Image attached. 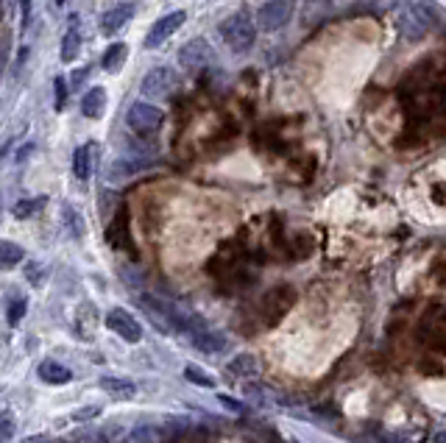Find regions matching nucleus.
I'll return each mask as SVG.
<instances>
[{"instance_id":"1","label":"nucleus","mask_w":446,"mask_h":443,"mask_svg":"<svg viewBox=\"0 0 446 443\" xmlns=\"http://www.w3.org/2000/svg\"><path fill=\"white\" fill-rule=\"evenodd\" d=\"M220 37L235 53H246V50H251L254 39H257V26L249 12H235L220 23Z\"/></svg>"},{"instance_id":"2","label":"nucleus","mask_w":446,"mask_h":443,"mask_svg":"<svg viewBox=\"0 0 446 443\" xmlns=\"http://www.w3.org/2000/svg\"><path fill=\"white\" fill-rule=\"evenodd\" d=\"M165 123V115L151 104H131L126 112V126L139 137H154Z\"/></svg>"},{"instance_id":"3","label":"nucleus","mask_w":446,"mask_h":443,"mask_svg":"<svg viewBox=\"0 0 446 443\" xmlns=\"http://www.w3.org/2000/svg\"><path fill=\"white\" fill-rule=\"evenodd\" d=\"M212 61H215V50H212V45H209L206 39H201V37H195V39H190V42H184V45L179 48V67L187 70V72H201V70L209 67Z\"/></svg>"},{"instance_id":"4","label":"nucleus","mask_w":446,"mask_h":443,"mask_svg":"<svg viewBox=\"0 0 446 443\" xmlns=\"http://www.w3.org/2000/svg\"><path fill=\"white\" fill-rule=\"evenodd\" d=\"M179 76L173 67H154L148 76L142 79V95L145 98H171V92L176 90Z\"/></svg>"},{"instance_id":"5","label":"nucleus","mask_w":446,"mask_h":443,"mask_svg":"<svg viewBox=\"0 0 446 443\" xmlns=\"http://www.w3.org/2000/svg\"><path fill=\"white\" fill-rule=\"evenodd\" d=\"M293 6H295L293 0H268V3H262L260 12H257L260 28H265V31H279V28H284L287 20L293 17Z\"/></svg>"},{"instance_id":"6","label":"nucleus","mask_w":446,"mask_h":443,"mask_svg":"<svg viewBox=\"0 0 446 443\" xmlns=\"http://www.w3.org/2000/svg\"><path fill=\"white\" fill-rule=\"evenodd\" d=\"M106 329L115 332L117 337H123L126 343H139V340H142V326H139V321H137L131 313H126L123 307H115V310L106 313Z\"/></svg>"},{"instance_id":"7","label":"nucleus","mask_w":446,"mask_h":443,"mask_svg":"<svg viewBox=\"0 0 446 443\" xmlns=\"http://www.w3.org/2000/svg\"><path fill=\"white\" fill-rule=\"evenodd\" d=\"M184 20H187L184 12H173V14L162 17V20H157V23L151 26V31L145 34V48H159L168 37H173V34L184 26Z\"/></svg>"},{"instance_id":"8","label":"nucleus","mask_w":446,"mask_h":443,"mask_svg":"<svg viewBox=\"0 0 446 443\" xmlns=\"http://www.w3.org/2000/svg\"><path fill=\"white\" fill-rule=\"evenodd\" d=\"M98 154H101V148L95 142L76 148V154H72V173H76L79 181H90V176L95 173V165H98Z\"/></svg>"},{"instance_id":"9","label":"nucleus","mask_w":446,"mask_h":443,"mask_svg":"<svg viewBox=\"0 0 446 443\" xmlns=\"http://www.w3.org/2000/svg\"><path fill=\"white\" fill-rule=\"evenodd\" d=\"M134 12H137V6H134V3H117V6H112V9L101 17V31H104L106 37H112V34L123 31V26L134 17Z\"/></svg>"},{"instance_id":"10","label":"nucleus","mask_w":446,"mask_h":443,"mask_svg":"<svg viewBox=\"0 0 446 443\" xmlns=\"http://www.w3.org/2000/svg\"><path fill=\"white\" fill-rule=\"evenodd\" d=\"M37 374H39V380L45 382V385H67L70 380H72V371L67 365H61V362H56V360H42L39 365H37Z\"/></svg>"},{"instance_id":"11","label":"nucleus","mask_w":446,"mask_h":443,"mask_svg":"<svg viewBox=\"0 0 446 443\" xmlns=\"http://www.w3.org/2000/svg\"><path fill=\"white\" fill-rule=\"evenodd\" d=\"M187 337L193 340V346H198V348H201V351H206V354H217V351L226 348V340H223L215 329H209L206 324H204V326H198L195 332H190Z\"/></svg>"},{"instance_id":"12","label":"nucleus","mask_w":446,"mask_h":443,"mask_svg":"<svg viewBox=\"0 0 446 443\" xmlns=\"http://www.w3.org/2000/svg\"><path fill=\"white\" fill-rule=\"evenodd\" d=\"M104 109H106V90H104V87L87 90V95L81 98V112H84V117L101 120V117H104Z\"/></svg>"},{"instance_id":"13","label":"nucleus","mask_w":446,"mask_h":443,"mask_svg":"<svg viewBox=\"0 0 446 443\" xmlns=\"http://www.w3.org/2000/svg\"><path fill=\"white\" fill-rule=\"evenodd\" d=\"M98 385L112 399H134V393H137V385L131 380H123V377H101Z\"/></svg>"},{"instance_id":"14","label":"nucleus","mask_w":446,"mask_h":443,"mask_svg":"<svg viewBox=\"0 0 446 443\" xmlns=\"http://www.w3.org/2000/svg\"><path fill=\"white\" fill-rule=\"evenodd\" d=\"M79 53H81V31H79V23L72 20L67 34H64V39H61V53L59 56H61L64 64H70V61L79 59Z\"/></svg>"},{"instance_id":"15","label":"nucleus","mask_w":446,"mask_h":443,"mask_svg":"<svg viewBox=\"0 0 446 443\" xmlns=\"http://www.w3.org/2000/svg\"><path fill=\"white\" fill-rule=\"evenodd\" d=\"M26 313H28V299L26 295L23 293H9V299H6V324L20 326Z\"/></svg>"},{"instance_id":"16","label":"nucleus","mask_w":446,"mask_h":443,"mask_svg":"<svg viewBox=\"0 0 446 443\" xmlns=\"http://www.w3.org/2000/svg\"><path fill=\"white\" fill-rule=\"evenodd\" d=\"M126 56H128V48H126L123 42H115V45H109V48H106V53H104L101 64H104V70H106V72H120V67L126 64Z\"/></svg>"},{"instance_id":"17","label":"nucleus","mask_w":446,"mask_h":443,"mask_svg":"<svg viewBox=\"0 0 446 443\" xmlns=\"http://www.w3.org/2000/svg\"><path fill=\"white\" fill-rule=\"evenodd\" d=\"M229 371H232V374H237V377H257L260 365H257L254 354L240 351L237 357H232V362H229Z\"/></svg>"},{"instance_id":"18","label":"nucleus","mask_w":446,"mask_h":443,"mask_svg":"<svg viewBox=\"0 0 446 443\" xmlns=\"http://www.w3.org/2000/svg\"><path fill=\"white\" fill-rule=\"evenodd\" d=\"M61 224H64V229L70 232V237H81L84 235V220H81V215L76 212V206H70V204H64L61 206Z\"/></svg>"},{"instance_id":"19","label":"nucleus","mask_w":446,"mask_h":443,"mask_svg":"<svg viewBox=\"0 0 446 443\" xmlns=\"http://www.w3.org/2000/svg\"><path fill=\"white\" fill-rule=\"evenodd\" d=\"M26 259V251L17 246V243H12V240H3L0 243V265L3 268H14V265H20Z\"/></svg>"},{"instance_id":"20","label":"nucleus","mask_w":446,"mask_h":443,"mask_svg":"<svg viewBox=\"0 0 446 443\" xmlns=\"http://www.w3.org/2000/svg\"><path fill=\"white\" fill-rule=\"evenodd\" d=\"M45 204H48V198H45V195H37V198H20V201L14 204V209H12V215H14V217H31V215H37Z\"/></svg>"},{"instance_id":"21","label":"nucleus","mask_w":446,"mask_h":443,"mask_svg":"<svg viewBox=\"0 0 446 443\" xmlns=\"http://www.w3.org/2000/svg\"><path fill=\"white\" fill-rule=\"evenodd\" d=\"M184 380L193 382V385H198V388H215V380L209 374H204L198 365H187L184 368Z\"/></svg>"},{"instance_id":"22","label":"nucleus","mask_w":446,"mask_h":443,"mask_svg":"<svg viewBox=\"0 0 446 443\" xmlns=\"http://www.w3.org/2000/svg\"><path fill=\"white\" fill-rule=\"evenodd\" d=\"M14 437V418L9 410H3V415H0V440L9 443Z\"/></svg>"},{"instance_id":"23","label":"nucleus","mask_w":446,"mask_h":443,"mask_svg":"<svg viewBox=\"0 0 446 443\" xmlns=\"http://www.w3.org/2000/svg\"><path fill=\"white\" fill-rule=\"evenodd\" d=\"M101 404H90V407H79V410H72L70 413V418L72 421H90V418H95V415H101Z\"/></svg>"},{"instance_id":"24","label":"nucleus","mask_w":446,"mask_h":443,"mask_svg":"<svg viewBox=\"0 0 446 443\" xmlns=\"http://www.w3.org/2000/svg\"><path fill=\"white\" fill-rule=\"evenodd\" d=\"M26 276H28V282H31L34 287H39V284L45 282V268H42L39 262H28V265H26Z\"/></svg>"},{"instance_id":"25","label":"nucleus","mask_w":446,"mask_h":443,"mask_svg":"<svg viewBox=\"0 0 446 443\" xmlns=\"http://www.w3.org/2000/svg\"><path fill=\"white\" fill-rule=\"evenodd\" d=\"M53 87H56V109L61 112V109H64V104H67V87H64V79H56V81H53Z\"/></svg>"},{"instance_id":"26","label":"nucleus","mask_w":446,"mask_h":443,"mask_svg":"<svg viewBox=\"0 0 446 443\" xmlns=\"http://www.w3.org/2000/svg\"><path fill=\"white\" fill-rule=\"evenodd\" d=\"M217 402L226 407V410H232V413H243V404H240V402H235V399H229V396H223V393H217Z\"/></svg>"},{"instance_id":"27","label":"nucleus","mask_w":446,"mask_h":443,"mask_svg":"<svg viewBox=\"0 0 446 443\" xmlns=\"http://www.w3.org/2000/svg\"><path fill=\"white\" fill-rule=\"evenodd\" d=\"M20 20H23V28H26L28 20H31V0H20Z\"/></svg>"},{"instance_id":"28","label":"nucleus","mask_w":446,"mask_h":443,"mask_svg":"<svg viewBox=\"0 0 446 443\" xmlns=\"http://www.w3.org/2000/svg\"><path fill=\"white\" fill-rule=\"evenodd\" d=\"M432 443H446V429H440V432H435V437H432Z\"/></svg>"},{"instance_id":"29","label":"nucleus","mask_w":446,"mask_h":443,"mask_svg":"<svg viewBox=\"0 0 446 443\" xmlns=\"http://www.w3.org/2000/svg\"><path fill=\"white\" fill-rule=\"evenodd\" d=\"M56 3H59V6H64V3H67V0H56Z\"/></svg>"},{"instance_id":"30","label":"nucleus","mask_w":446,"mask_h":443,"mask_svg":"<svg viewBox=\"0 0 446 443\" xmlns=\"http://www.w3.org/2000/svg\"><path fill=\"white\" fill-rule=\"evenodd\" d=\"M290 443H299V440H290Z\"/></svg>"}]
</instances>
